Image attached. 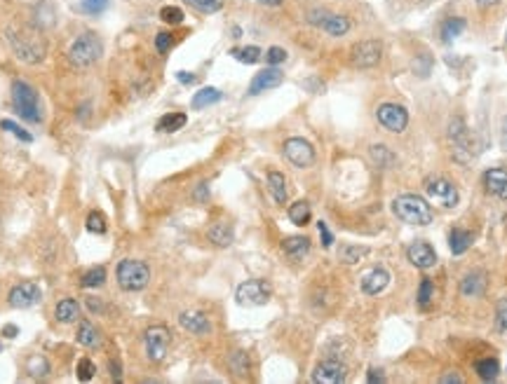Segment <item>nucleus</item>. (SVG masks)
<instances>
[{
    "label": "nucleus",
    "mask_w": 507,
    "mask_h": 384,
    "mask_svg": "<svg viewBox=\"0 0 507 384\" xmlns=\"http://www.w3.org/2000/svg\"><path fill=\"white\" fill-rule=\"evenodd\" d=\"M5 40L10 42V50L14 52V57L24 64H38L47 54V42L45 37L33 31V28L24 26H14L5 31Z\"/></svg>",
    "instance_id": "obj_1"
},
{
    "label": "nucleus",
    "mask_w": 507,
    "mask_h": 384,
    "mask_svg": "<svg viewBox=\"0 0 507 384\" xmlns=\"http://www.w3.org/2000/svg\"><path fill=\"white\" fill-rule=\"evenodd\" d=\"M12 105H14V110H17V115L21 120H26V122H31V124L42 122L40 96L26 80H14L12 82Z\"/></svg>",
    "instance_id": "obj_2"
},
{
    "label": "nucleus",
    "mask_w": 507,
    "mask_h": 384,
    "mask_svg": "<svg viewBox=\"0 0 507 384\" xmlns=\"http://www.w3.org/2000/svg\"><path fill=\"white\" fill-rule=\"evenodd\" d=\"M101 54H103V42L101 37L92 31L80 33L76 40L71 42L69 52H66L73 69H89V66L99 62Z\"/></svg>",
    "instance_id": "obj_3"
},
{
    "label": "nucleus",
    "mask_w": 507,
    "mask_h": 384,
    "mask_svg": "<svg viewBox=\"0 0 507 384\" xmlns=\"http://www.w3.org/2000/svg\"><path fill=\"white\" fill-rule=\"evenodd\" d=\"M115 279H118V286L127 293L144 291L148 286V281H151V267H148L144 260L125 258V260L118 262Z\"/></svg>",
    "instance_id": "obj_4"
},
{
    "label": "nucleus",
    "mask_w": 507,
    "mask_h": 384,
    "mask_svg": "<svg viewBox=\"0 0 507 384\" xmlns=\"http://www.w3.org/2000/svg\"><path fill=\"white\" fill-rule=\"evenodd\" d=\"M392 211L399 221L409 225H430L432 223V206L418 194H399L392 202Z\"/></svg>",
    "instance_id": "obj_5"
},
{
    "label": "nucleus",
    "mask_w": 507,
    "mask_h": 384,
    "mask_svg": "<svg viewBox=\"0 0 507 384\" xmlns=\"http://www.w3.org/2000/svg\"><path fill=\"white\" fill-rule=\"evenodd\" d=\"M305 21H308L310 26H315L317 31H322L331 37L348 35L350 28H353V21H350L346 14L331 12L326 10V7H312V10L305 12Z\"/></svg>",
    "instance_id": "obj_6"
},
{
    "label": "nucleus",
    "mask_w": 507,
    "mask_h": 384,
    "mask_svg": "<svg viewBox=\"0 0 507 384\" xmlns=\"http://www.w3.org/2000/svg\"><path fill=\"white\" fill-rule=\"evenodd\" d=\"M449 143H451V150H453V157L465 164L472 160L474 155V139L472 134H469L467 124L463 117H453L451 124H449Z\"/></svg>",
    "instance_id": "obj_7"
},
{
    "label": "nucleus",
    "mask_w": 507,
    "mask_h": 384,
    "mask_svg": "<svg viewBox=\"0 0 507 384\" xmlns=\"http://www.w3.org/2000/svg\"><path fill=\"white\" fill-rule=\"evenodd\" d=\"M423 190L432 202H437V204H442L446 209L458 206V199H460L458 187L453 185L451 180H446L444 176H428L423 180Z\"/></svg>",
    "instance_id": "obj_8"
},
{
    "label": "nucleus",
    "mask_w": 507,
    "mask_h": 384,
    "mask_svg": "<svg viewBox=\"0 0 507 384\" xmlns=\"http://www.w3.org/2000/svg\"><path fill=\"white\" fill-rule=\"evenodd\" d=\"M144 342H146L148 361H153V363H160V361H165L167 351H169V342H171L169 328L162 326V323H155V326L146 328Z\"/></svg>",
    "instance_id": "obj_9"
},
{
    "label": "nucleus",
    "mask_w": 507,
    "mask_h": 384,
    "mask_svg": "<svg viewBox=\"0 0 507 384\" xmlns=\"http://www.w3.org/2000/svg\"><path fill=\"white\" fill-rule=\"evenodd\" d=\"M270 293H273V289H270V284L268 281L249 279V281L237 286L235 300H237V305H242V307H261L270 300Z\"/></svg>",
    "instance_id": "obj_10"
},
{
    "label": "nucleus",
    "mask_w": 507,
    "mask_h": 384,
    "mask_svg": "<svg viewBox=\"0 0 507 384\" xmlns=\"http://www.w3.org/2000/svg\"><path fill=\"white\" fill-rule=\"evenodd\" d=\"M383 59V45L378 40H360L350 47V64L355 69H374Z\"/></svg>",
    "instance_id": "obj_11"
},
{
    "label": "nucleus",
    "mask_w": 507,
    "mask_h": 384,
    "mask_svg": "<svg viewBox=\"0 0 507 384\" xmlns=\"http://www.w3.org/2000/svg\"><path fill=\"white\" fill-rule=\"evenodd\" d=\"M376 120H378V124L383 127L385 132H390V134H401L406 129V124H409V112L404 105H397V103H383V105H378V110H376Z\"/></svg>",
    "instance_id": "obj_12"
},
{
    "label": "nucleus",
    "mask_w": 507,
    "mask_h": 384,
    "mask_svg": "<svg viewBox=\"0 0 507 384\" xmlns=\"http://www.w3.org/2000/svg\"><path fill=\"white\" fill-rule=\"evenodd\" d=\"M285 157L289 162L294 164L298 169H308L315 164V148H312L310 141H305L301 136H294V139H287L285 141Z\"/></svg>",
    "instance_id": "obj_13"
},
{
    "label": "nucleus",
    "mask_w": 507,
    "mask_h": 384,
    "mask_svg": "<svg viewBox=\"0 0 507 384\" xmlns=\"http://www.w3.org/2000/svg\"><path fill=\"white\" fill-rule=\"evenodd\" d=\"M40 300H42V291H40V286L33 281L17 284L10 291V296H7V303L12 307H17V310H28V307L38 305Z\"/></svg>",
    "instance_id": "obj_14"
},
{
    "label": "nucleus",
    "mask_w": 507,
    "mask_h": 384,
    "mask_svg": "<svg viewBox=\"0 0 507 384\" xmlns=\"http://www.w3.org/2000/svg\"><path fill=\"white\" fill-rule=\"evenodd\" d=\"M348 378V368L338 359H324L319 361L315 373H312V382L317 384H341Z\"/></svg>",
    "instance_id": "obj_15"
},
{
    "label": "nucleus",
    "mask_w": 507,
    "mask_h": 384,
    "mask_svg": "<svg viewBox=\"0 0 507 384\" xmlns=\"http://www.w3.org/2000/svg\"><path fill=\"white\" fill-rule=\"evenodd\" d=\"M282 82H285V73L280 71V66H268V69L254 75V80L249 82V96L270 92V89L280 87Z\"/></svg>",
    "instance_id": "obj_16"
},
{
    "label": "nucleus",
    "mask_w": 507,
    "mask_h": 384,
    "mask_svg": "<svg viewBox=\"0 0 507 384\" xmlns=\"http://www.w3.org/2000/svg\"><path fill=\"white\" fill-rule=\"evenodd\" d=\"M406 258L418 269H430L437 265V253L428 242H414L406 248Z\"/></svg>",
    "instance_id": "obj_17"
},
{
    "label": "nucleus",
    "mask_w": 507,
    "mask_h": 384,
    "mask_svg": "<svg viewBox=\"0 0 507 384\" xmlns=\"http://www.w3.org/2000/svg\"><path fill=\"white\" fill-rule=\"evenodd\" d=\"M178 326L183 330H188L190 335H210L212 333V323L207 319V314L193 312V310L178 314Z\"/></svg>",
    "instance_id": "obj_18"
},
{
    "label": "nucleus",
    "mask_w": 507,
    "mask_h": 384,
    "mask_svg": "<svg viewBox=\"0 0 507 384\" xmlns=\"http://www.w3.org/2000/svg\"><path fill=\"white\" fill-rule=\"evenodd\" d=\"M387 284H390V272L383 267H374L371 272L364 274L362 291L367 293V296H378V293H383L387 289Z\"/></svg>",
    "instance_id": "obj_19"
},
{
    "label": "nucleus",
    "mask_w": 507,
    "mask_h": 384,
    "mask_svg": "<svg viewBox=\"0 0 507 384\" xmlns=\"http://www.w3.org/2000/svg\"><path fill=\"white\" fill-rule=\"evenodd\" d=\"M484 187L498 199H507V169H489L484 174Z\"/></svg>",
    "instance_id": "obj_20"
},
{
    "label": "nucleus",
    "mask_w": 507,
    "mask_h": 384,
    "mask_svg": "<svg viewBox=\"0 0 507 384\" xmlns=\"http://www.w3.org/2000/svg\"><path fill=\"white\" fill-rule=\"evenodd\" d=\"M486 293V274L484 272H469L460 281V296L463 298H482Z\"/></svg>",
    "instance_id": "obj_21"
},
{
    "label": "nucleus",
    "mask_w": 507,
    "mask_h": 384,
    "mask_svg": "<svg viewBox=\"0 0 507 384\" xmlns=\"http://www.w3.org/2000/svg\"><path fill=\"white\" fill-rule=\"evenodd\" d=\"M282 253L292 262L303 260L310 253V239L308 237H289L282 242Z\"/></svg>",
    "instance_id": "obj_22"
},
{
    "label": "nucleus",
    "mask_w": 507,
    "mask_h": 384,
    "mask_svg": "<svg viewBox=\"0 0 507 384\" xmlns=\"http://www.w3.org/2000/svg\"><path fill=\"white\" fill-rule=\"evenodd\" d=\"M55 316H57L59 323H66V326H69V323L80 321L83 312H80V305L73 298H64V300H59V303H57Z\"/></svg>",
    "instance_id": "obj_23"
},
{
    "label": "nucleus",
    "mask_w": 507,
    "mask_h": 384,
    "mask_svg": "<svg viewBox=\"0 0 507 384\" xmlns=\"http://www.w3.org/2000/svg\"><path fill=\"white\" fill-rule=\"evenodd\" d=\"M207 237H210V242L214 246H221V248H226L233 244V239H235V232H233V225L226 223V221H219V223H214L210 232H207Z\"/></svg>",
    "instance_id": "obj_24"
},
{
    "label": "nucleus",
    "mask_w": 507,
    "mask_h": 384,
    "mask_svg": "<svg viewBox=\"0 0 507 384\" xmlns=\"http://www.w3.org/2000/svg\"><path fill=\"white\" fill-rule=\"evenodd\" d=\"M465 19L463 17H449L442 21V26H439V37H442V42H453L458 35H463L465 31Z\"/></svg>",
    "instance_id": "obj_25"
},
{
    "label": "nucleus",
    "mask_w": 507,
    "mask_h": 384,
    "mask_svg": "<svg viewBox=\"0 0 507 384\" xmlns=\"http://www.w3.org/2000/svg\"><path fill=\"white\" fill-rule=\"evenodd\" d=\"M268 190L278 204H287V178L280 171H268Z\"/></svg>",
    "instance_id": "obj_26"
},
{
    "label": "nucleus",
    "mask_w": 507,
    "mask_h": 384,
    "mask_svg": "<svg viewBox=\"0 0 507 384\" xmlns=\"http://www.w3.org/2000/svg\"><path fill=\"white\" fill-rule=\"evenodd\" d=\"M78 342L83 344V347H89V349L99 347V342H101L99 328H96L92 321H80V326H78Z\"/></svg>",
    "instance_id": "obj_27"
},
{
    "label": "nucleus",
    "mask_w": 507,
    "mask_h": 384,
    "mask_svg": "<svg viewBox=\"0 0 507 384\" xmlns=\"http://www.w3.org/2000/svg\"><path fill=\"white\" fill-rule=\"evenodd\" d=\"M221 99H223V94L216 87H203L200 92H195V96H193L190 108L193 110H203V108H207V105L219 103Z\"/></svg>",
    "instance_id": "obj_28"
},
{
    "label": "nucleus",
    "mask_w": 507,
    "mask_h": 384,
    "mask_svg": "<svg viewBox=\"0 0 507 384\" xmlns=\"http://www.w3.org/2000/svg\"><path fill=\"white\" fill-rule=\"evenodd\" d=\"M369 255V248L367 246H357V244H341L338 248V260L343 265H357L362 258H367Z\"/></svg>",
    "instance_id": "obj_29"
},
{
    "label": "nucleus",
    "mask_w": 507,
    "mask_h": 384,
    "mask_svg": "<svg viewBox=\"0 0 507 384\" xmlns=\"http://www.w3.org/2000/svg\"><path fill=\"white\" fill-rule=\"evenodd\" d=\"M186 122H188V117L183 115V112H167V115H162L158 120V124H155V129L162 132V134H174L178 129H183Z\"/></svg>",
    "instance_id": "obj_30"
},
{
    "label": "nucleus",
    "mask_w": 507,
    "mask_h": 384,
    "mask_svg": "<svg viewBox=\"0 0 507 384\" xmlns=\"http://www.w3.org/2000/svg\"><path fill=\"white\" fill-rule=\"evenodd\" d=\"M449 246H451V253H453V255H463L467 248L472 246V232L460 230V228H453L451 235H449Z\"/></svg>",
    "instance_id": "obj_31"
},
{
    "label": "nucleus",
    "mask_w": 507,
    "mask_h": 384,
    "mask_svg": "<svg viewBox=\"0 0 507 384\" xmlns=\"http://www.w3.org/2000/svg\"><path fill=\"white\" fill-rule=\"evenodd\" d=\"M230 57L237 59L240 64H258L261 62V57H263V52H261V47H256V45H244V47H235V50H230Z\"/></svg>",
    "instance_id": "obj_32"
},
{
    "label": "nucleus",
    "mask_w": 507,
    "mask_h": 384,
    "mask_svg": "<svg viewBox=\"0 0 507 384\" xmlns=\"http://www.w3.org/2000/svg\"><path fill=\"white\" fill-rule=\"evenodd\" d=\"M287 214H289V221H292L294 225H298V228H303V225L310 223V214H312V211H310L308 202L301 199V202H294V204L289 206Z\"/></svg>",
    "instance_id": "obj_33"
},
{
    "label": "nucleus",
    "mask_w": 507,
    "mask_h": 384,
    "mask_svg": "<svg viewBox=\"0 0 507 384\" xmlns=\"http://www.w3.org/2000/svg\"><path fill=\"white\" fill-rule=\"evenodd\" d=\"M103 284H106V267H101V265L89 267L83 274V279H80V286H83V289H99Z\"/></svg>",
    "instance_id": "obj_34"
},
{
    "label": "nucleus",
    "mask_w": 507,
    "mask_h": 384,
    "mask_svg": "<svg viewBox=\"0 0 507 384\" xmlns=\"http://www.w3.org/2000/svg\"><path fill=\"white\" fill-rule=\"evenodd\" d=\"M477 375L484 380V382H494L498 378V373H501V363H498L496 359H482L477 361Z\"/></svg>",
    "instance_id": "obj_35"
},
{
    "label": "nucleus",
    "mask_w": 507,
    "mask_h": 384,
    "mask_svg": "<svg viewBox=\"0 0 507 384\" xmlns=\"http://www.w3.org/2000/svg\"><path fill=\"white\" fill-rule=\"evenodd\" d=\"M369 155H371V160H374L378 167H383V169H387V167H392L394 162H397V157H394L392 153H390V148L387 146H371V150H369Z\"/></svg>",
    "instance_id": "obj_36"
},
{
    "label": "nucleus",
    "mask_w": 507,
    "mask_h": 384,
    "mask_svg": "<svg viewBox=\"0 0 507 384\" xmlns=\"http://www.w3.org/2000/svg\"><path fill=\"white\" fill-rule=\"evenodd\" d=\"M183 3L200 14H216L223 10V0H183Z\"/></svg>",
    "instance_id": "obj_37"
},
{
    "label": "nucleus",
    "mask_w": 507,
    "mask_h": 384,
    "mask_svg": "<svg viewBox=\"0 0 507 384\" xmlns=\"http://www.w3.org/2000/svg\"><path fill=\"white\" fill-rule=\"evenodd\" d=\"M85 228H87V232H92V235H103V232L108 230L106 216H103L101 211H89V216H87V221H85Z\"/></svg>",
    "instance_id": "obj_38"
},
{
    "label": "nucleus",
    "mask_w": 507,
    "mask_h": 384,
    "mask_svg": "<svg viewBox=\"0 0 507 384\" xmlns=\"http://www.w3.org/2000/svg\"><path fill=\"white\" fill-rule=\"evenodd\" d=\"M160 19L165 21L167 26H178V24H183V19H186V14L181 7H176V5H165L160 10Z\"/></svg>",
    "instance_id": "obj_39"
},
{
    "label": "nucleus",
    "mask_w": 507,
    "mask_h": 384,
    "mask_svg": "<svg viewBox=\"0 0 507 384\" xmlns=\"http://www.w3.org/2000/svg\"><path fill=\"white\" fill-rule=\"evenodd\" d=\"M228 366H230V371H233L235 375H247L249 373L247 354H244V351H233V354H230V359H228Z\"/></svg>",
    "instance_id": "obj_40"
},
{
    "label": "nucleus",
    "mask_w": 507,
    "mask_h": 384,
    "mask_svg": "<svg viewBox=\"0 0 507 384\" xmlns=\"http://www.w3.org/2000/svg\"><path fill=\"white\" fill-rule=\"evenodd\" d=\"M94 375H96V366H94V361H89V356H83L76 363V378L80 382H89V380H94Z\"/></svg>",
    "instance_id": "obj_41"
},
{
    "label": "nucleus",
    "mask_w": 507,
    "mask_h": 384,
    "mask_svg": "<svg viewBox=\"0 0 507 384\" xmlns=\"http://www.w3.org/2000/svg\"><path fill=\"white\" fill-rule=\"evenodd\" d=\"M108 3L110 0H80V10L89 14V17H99V14L106 12Z\"/></svg>",
    "instance_id": "obj_42"
},
{
    "label": "nucleus",
    "mask_w": 507,
    "mask_h": 384,
    "mask_svg": "<svg viewBox=\"0 0 507 384\" xmlns=\"http://www.w3.org/2000/svg\"><path fill=\"white\" fill-rule=\"evenodd\" d=\"M47 373H50V363L45 356H33L28 361V375H33V378H45Z\"/></svg>",
    "instance_id": "obj_43"
},
{
    "label": "nucleus",
    "mask_w": 507,
    "mask_h": 384,
    "mask_svg": "<svg viewBox=\"0 0 507 384\" xmlns=\"http://www.w3.org/2000/svg\"><path fill=\"white\" fill-rule=\"evenodd\" d=\"M0 127H3L5 132L14 134V136H17L19 141H24V143H31V141H33L31 134H28L24 127H19L17 122H12V120H3V122H0Z\"/></svg>",
    "instance_id": "obj_44"
},
{
    "label": "nucleus",
    "mask_w": 507,
    "mask_h": 384,
    "mask_svg": "<svg viewBox=\"0 0 507 384\" xmlns=\"http://www.w3.org/2000/svg\"><path fill=\"white\" fill-rule=\"evenodd\" d=\"M171 47H174V33L160 31L155 35V50H158V54H167Z\"/></svg>",
    "instance_id": "obj_45"
},
{
    "label": "nucleus",
    "mask_w": 507,
    "mask_h": 384,
    "mask_svg": "<svg viewBox=\"0 0 507 384\" xmlns=\"http://www.w3.org/2000/svg\"><path fill=\"white\" fill-rule=\"evenodd\" d=\"M432 298H435V284H432L430 279H423L421 289H418V305L428 307L432 303Z\"/></svg>",
    "instance_id": "obj_46"
},
{
    "label": "nucleus",
    "mask_w": 507,
    "mask_h": 384,
    "mask_svg": "<svg viewBox=\"0 0 507 384\" xmlns=\"http://www.w3.org/2000/svg\"><path fill=\"white\" fill-rule=\"evenodd\" d=\"M285 62H287V50L285 47H278V45H275V47H270L266 52V64L268 66H280Z\"/></svg>",
    "instance_id": "obj_47"
},
{
    "label": "nucleus",
    "mask_w": 507,
    "mask_h": 384,
    "mask_svg": "<svg viewBox=\"0 0 507 384\" xmlns=\"http://www.w3.org/2000/svg\"><path fill=\"white\" fill-rule=\"evenodd\" d=\"M496 323L501 330H507V298H503L496 307Z\"/></svg>",
    "instance_id": "obj_48"
},
{
    "label": "nucleus",
    "mask_w": 507,
    "mask_h": 384,
    "mask_svg": "<svg viewBox=\"0 0 507 384\" xmlns=\"http://www.w3.org/2000/svg\"><path fill=\"white\" fill-rule=\"evenodd\" d=\"M317 232H319V239H322V246L324 248H329L334 244V235H331V230L326 228V223L324 221H319L317 223Z\"/></svg>",
    "instance_id": "obj_49"
},
{
    "label": "nucleus",
    "mask_w": 507,
    "mask_h": 384,
    "mask_svg": "<svg viewBox=\"0 0 507 384\" xmlns=\"http://www.w3.org/2000/svg\"><path fill=\"white\" fill-rule=\"evenodd\" d=\"M176 80L181 82V85H193V82H195V75H190V73H186V71H178Z\"/></svg>",
    "instance_id": "obj_50"
},
{
    "label": "nucleus",
    "mask_w": 507,
    "mask_h": 384,
    "mask_svg": "<svg viewBox=\"0 0 507 384\" xmlns=\"http://www.w3.org/2000/svg\"><path fill=\"white\" fill-rule=\"evenodd\" d=\"M474 3H477V7H479V10H491V7L501 5L503 0H474Z\"/></svg>",
    "instance_id": "obj_51"
},
{
    "label": "nucleus",
    "mask_w": 507,
    "mask_h": 384,
    "mask_svg": "<svg viewBox=\"0 0 507 384\" xmlns=\"http://www.w3.org/2000/svg\"><path fill=\"white\" fill-rule=\"evenodd\" d=\"M501 146L507 150V117L503 120V124H501Z\"/></svg>",
    "instance_id": "obj_52"
},
{
    "label": "nucleus",
    "mask_w": 507,
    "mask_h": 384,
    "mask_svg": "<svg viewBox=\"0 0 507 384\" xmlns=\"http://www.w3.org/2000/svg\"><path fill=\"white\" fill-rule=\"evenodd\" d=\"M371 384H376V382H385V378L380 375V371H369V378H367Z\"/></svg>",
    "instance_id": "obj_53"
},
{
    "label": "nucleus",
    "mask_w": 507,
    "mask_h": 384,
    "mask_svg": "<svg viewBox=\"0 0 507 384\" xmlns=\"http://www.w3.org/2000/svg\"><path fill=\"white\" fill-rule=\"evenodd\" d=\"M110 371H113V380H120V373H123V368H120V363H118V361L113 359L110 361Z\"/></svg>",
    "instance_id": "obj_54"
},
{
    "label": "nucleus",
    "mask_w": 507,
    "mask_h": 384,
    "mask_svg": "<svg viewBox=\"0 0 507 384\" xmlns=\"http://www.w3.org/2000/svg\"><path fill=\"white\" fill-rule=\"evenodd\" d=\"M254 3H258V5H266V7H278L282 5L285 0H254Z\"/></svg>",
    "instance_id": "obj_55"
},
{
    "label": "nucleus",
    "mask_w": 507,
    "mask_h": 384,
    "mask_svg": "<svg viewBox=\"0 0 507 384\" xmlns=\"http://www.w3.org/2000/svg\"><path fill=\"white\" fill-rule=\"evenodd\" d=\"M17 333H19L17 326H5V328H3V335H5V337H14Z\"/></svg>",
    "instance_id": "obj_56"
},
{
    "label": "nucleus",
    "mask_w": 507,
    "mask_h": 384,
    "mask_svg": "<svg viewBox=\"0 0 507 384\" xmlns=\"http://www.w3.org/2000/svg\"><path fill=\"white\" fill-rule=\"evenodd\" d=\"M442 382H444V384H446V382H456V384H460V382H463V378H460V375H444Z\"/></svg>",
    "instance_id": "obj_57"
},
{
    "label": "nucleus",
    "mask_w": 507,
    "mask_h": 384,
    "mask_svg": "<svg viewBox=\"0 0 507 384\" xmlns=\"http://www.w3.org/2000/svg\"><path fill=\"white\" fill-rule=\"evenodd\" d=\"M195 197H198V199H205V197H207V185H205V183H200L198 192H195Z\"/></svg>",
    "instance_id": "obj_58"
},
{
    "label": "nucleus",
    "mask_w": 507,
    "mask_h": 384,
    "mask_svg": "<svg viewBox=\"0 0 507 384\" xmlns=\"http://www.w3.org/2000/svg\"><path fill=\"white\" fill-rule=\"evenodd\" d=\"M0 351H3V344H0Z\"/></svg>",
    "instance_id": "obj_59"
}]
</instances>
